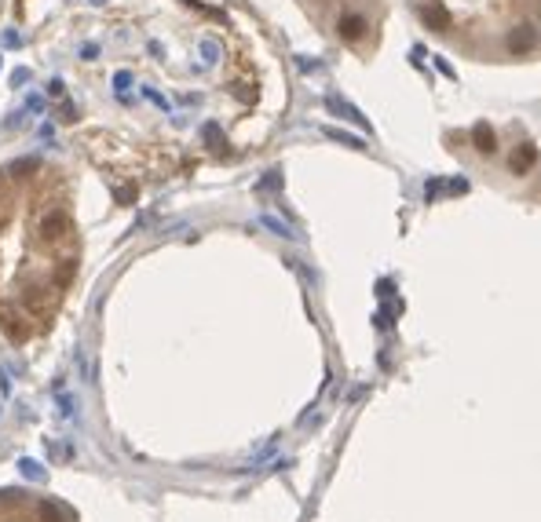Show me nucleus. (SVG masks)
Listing matches in <instances>:
<instances>
[{
	"label": "nucleus",
	"mask_w": 541,
	"mask_h": 522,
	"mask_svg": "<svg viewBox=\"0 0 541 522\" xmlns=\"http://www.w3.org/2000/svg\"><path fill=\"white\" fill-rule=\"evenodd\" d=\"M432 37L475 62H512L541 52V0H410Z\"/></svg>",
	"instance_id": "f257e3e1"
},
{
	"label": "nucleus",
	"mask_w": 541,
	"mask_h": 522,
	"mask_svg": "<svg viewBox=\"0 0 541 522\" xmlns=\"http://www.w3.org/2000/svg\"><path fill=\"white\" fill-rule=\"evenodd\" d=\"M304 4H308V0H304Z\"/></svg>",
	"instance_id": "39448f33"
},
{
	"label": "nucleus",
	"mask_w": 541,
	"mask_h": 522,
	"mask_svg": "<svg viewBox=\"0 0 541 522\" xmlns=\"http://www.w3.org/2000/svg\"><path fill=\"white\" fill-rule=\"evenodd\" d=\"M22 475H26V479H34V482H41V479H44V471H41L34 461H22Z\"/></svg>",
	"instance_id": "20e7f679"
},
{
	"label": "nucleus",
	"mask_w": 541,
	"mask_h": 522,
	"mask_svg": "<svg viewBox=\"0 0 541 522\" xmlns=\"http://www.w3.org/2000/svg\"><path fill=\"white\" fill-rule=\"evenodd\" d=\"M37 234H41V241H62V238H70V212L59 208V205L48 208V212H41Z\"/></svg>",
	"instance_id": "f03ea898"
},
{
	"label": "nucleus",
	"mask_w": 541,
	"mask_h": 522,
	"mask_svg": "<svg viewBox=\"0 0 541 522\" xmlns=\"http://www.w3.org/2000/svg\"><path fill=\"white\" fill-rule=\"evenodd\" d=\"M37 519H41V522H62L59 504H52V500H41V504H37Z\"/></svg>",
	"instance_id": "7ed1b4c3"
}]
</instances>
